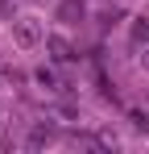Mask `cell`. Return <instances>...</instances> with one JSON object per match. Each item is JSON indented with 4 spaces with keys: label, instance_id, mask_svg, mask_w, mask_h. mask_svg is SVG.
I'll list each match as a JSON object with an SVG mask.
<instances>
[{
    "label": "cell",
    "instance_id": "obj_1",
    "mask_svg": "<svg viewBox=\"0 0 149 154\" xmlns=\"http://www.w3.org/2000/svg\"><path fill=\"white\" fill-rule=\"evenodd\" d=\"M46 50L54 54L58 63H71V58H74V50L66 46V42H62V38H46Z\"/></svg>",
    "mask_w": 149,
    "mask_h": 154
},
{
    "label": "cell",
    "instance_id": "obj_2",
    "mask_svg": "<svg viewBox=\"0 0 149 154\" xmlns=\"http://www.w3.org/2000/svg\"><path fill=\"white\" fill-rule=\"evenodd\" d=\"M37 38H42V33H37V25H29V21H17V42H21V46H33Z\"/></svg>",
    "mask_w": 149,
    "mask_h": 154
},
{
    "label": "cell",
    "instance_id": "obj_3",
    "mask_svg": "<svg viewBox=\"0 0 149 154\" xmlns=\"http://www.w3.org/2000/svg\"><path fill=\"white\" fill-rule=\"evenodd\" d=\"M133 38H137V42H149V17H141V21L133 25Z\"/></svg>",
    "mask_w": 149,
    "mask_h": 154
},
{
    "label": "cell",
    "instance_id": "obj_4",
    "mask_svg": "<svg viewBox=\"0 0 149 154\" xmlns=\"http://www.w3.org/2000/svg\"><path fill=\"white\" fill-rule=\"evenodd\" d=\"M37 83H46V88H58V75H54L50 67H42V71H37Z\"/></svg>",
    "mask_w": 149,
    "mask_h": 154
},
{
    "label": "cell",
    "instance_id": "obj_5",
    "mask_svg": "<svg viewBox=\"0 0 149 154\" xmlns=\"http://www.w3.org/2000/svg\"><path fill=\"white\" fill-rule=\"evenodd\" d=\"M42 142H50V129H33L29 133V146H42Z\"/></svg>",
    "mask_w": 149,
    "mask_h": 154
},
{
    "label": "cell",
    "instance_id": "obj_6",
    "mask_svg": "<svg viewBox=\"0 0 149 154\" xmlns=\"http://www.w3.org/2000/svg\"><path fill=\"white\" fill-rule=\"evenodd\" d=\"M141 63H145V67H149V50H145V58H141Z\"/></svg>",
    "mask_w": 149,
    "mask_h": 154
}]
</instances>
